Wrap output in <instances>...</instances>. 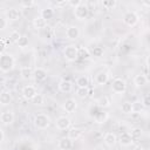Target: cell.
I'll return each mask as SVG.
<instances>
[{
  "label": "cell",
  "mask_w": 150,
  "mask_h": 150,
  "mask_svg": "<svg viewBox=\"0 0 150 150\" xmlns=\"http://www.w3.org/2000/svg\"><path fill=\"white\" fill-rule=\"evenodd\" d=\"M15 67V59L9 53H4L0 55V70L2 73H9Z\"/></svg>",
  "instance_id": "6da1fadb"
},
{
  "label": "cell",
  "mask_w": 150,
  "mask_h": 150,
  "mask_svg": "<svg viewBox=\"0 0 150 150\" xmlns=\"http://www.w3.org/2000/svg\"><path fill=\"white\" fill-rule=\"evenodd\" d=\"M50 117L47 115V114H38L34 116V120H33V123L35 125V128L40 129V130H46L49 125H50Z\"/></svg>",
  "instance_id": "7a4b0ae2"
},
{
  "label": "cell",
  "mask_w": 150,
  "mask_h": 150,
  "mask_svg": "<svg viewBox=\"0 0 150 150\" xmlns=\"http://www.w3.org/2000/svg\"><path fill=\"white\" fill-rule=\"evenodd\" d=\"M63 56L67 61L73 62L76 61L79 59V47H76L75 45H69L64 48L63 50Z\"/></svg>",
  "instance_id": "3957f363"
},
{
  "label": "cell",
  "mask_w": 150,
  "mask_h": 150,
  "mask_svg": "<svg viewBox=\"0 0 150 150\" xmlns=\"http://www.w3.org/2000/svg\"><path fill=\"white\" fill-rule=\"evenodd\" d=\"M139 21V16L135 11H127L123 15V22L128 27H135Z\"/></svg>",
  "instance_id": "277c9868"
},
{
  "label": "cell",
  "mask_w": 150,
  "mask_h": 150,
  "mask_svg": "<svg viewBox=\"0 0 150 150\" xmlns=\"http://www.w3.org/2000/svg\"><path fill=\"white\" fill-rule=\"evenodd\" d=\"M111 90L115 94H120V95L124 94L127 90V82L121 77H116L111 83Z\"/></svg>",
  "instance_id": "5b68a950"
},
{
  "label": "cell",
  "mask_w": 150,
  "mask_h": 150,
  "mask_svg": "<svg viewBox=\"0 0 150 150\" xmlns=\"http://www.w3.org/2000/svg\"><path fill=\"white\" fill-rule=\"evenodd\" d=\"M88 14H89V7H88L86 4H83V2H82V5H80L79 7L74 8V15H75V18H76L79 21H82V20L87 19Z\"/></svg>",
  "instance_id": "8992f818"
},
{
  "label": "cell",
  "mask_w": 150,
  "mask_h": 150,
  "mask_svg": "<svg viewBox=\"0 0 150 150\" xmlns=\"http://www.w3.org/2000/svg\"><path fill=\"white\" fill-rule=\"evenodd\" d=\"M5 15H6L7 21H18L21 18L22 13H21L20 9H18L15 7H11V8L5 11Z\"/></svg>",
  "instance_id": "52a82bcc"
},
{
  "label": "cell",
  "mask_w": 150,
  "mask_h": 150,
  "mask_svg": "<svg viewBox=\"0 0 150 150\" xmlns=\"http://www.w3.org/2000/svg\"><path fill=\"white\" fill-rule=\"evenodd\" d=\"M70 118L69 117H66V116H60L56 118V122H55V125L59 130L63 131V130H68L70 128Z\"/></svg>",
  "instance_id": "ba28073f"
},
{
  "label": "cell",
  "mask_w": 150,
  "mask_h": 150,
  "mask_svg": "<svg viewBox=\"0 0 150 150\" xmlns=\"http://www.w3.org/2000/svg\"><path fill=\"white\" fill-rule=\"evenodd\" d=\"M47 76H48V74H47V70L45 68L38 67L33 70V77L36 82H43L47 79Z\"/></svg>",
  "instance_id": "9c48e42d"
},
{
  "label": "cell",
  "mask_w": 150,
  "mask_h": 150,
  "mask_svg": "<svg viewBox=\"0 0 150 150\" xmlns=\"http://www.w3.org/2000/svg\"><path fill=\"white\" fill-rule=\"evenodd\" d=\"M21 94H22V96H23L26 100L30 101V100L35 96V94H38V91H36V89H35V87H34V86L28 84V86H25V87L22 88Z\"/></svg>",
  "instance_id": "30bf717a"
},
{
  "label": "cell",
  "mask_w": 150,
  "mask_h": 150,
  "mask_svg": "<svg viewBox=\"0 0 150 150\" xmlns=\"http://www.w3.org/2000/svg\"><path fill=\"white\" fill-rule=\"evenodd\" d=\"M66 36L69 40H76V39H79V36H80V28L77 26H74V25L69 26L66 29Z\"/></svg>",
  "instance_id": "8fae6325"
},
{
  "label": "cell",
  "mask_w": 150,
  "mask_h": 150,
  "mask_svg": "<svg viewBox=\"0 0 150 150\" xmlns=\"http://www.w3.org/2000/svg\"><path fill=\"white\" fill-rule=\"evenodd\" d=\"M0 121L4 125H9L14 122V114L11 110H5L0 115Z\"/></svg>",
  "instance_id": "7c38bea8"
},
{
  "label": "cell",
  "mask_w": 150,
  "mask_h": 150,
  "mask_svg": "<svg viewBox=\"0 0 150 150\" xmlns=\"http://www.w3.org/2000/svg\"><path fill=\"white\" fill-rule=\"evenodd\" d=\"M109 81V71L108 70H101L95 76V82L98 86H103Z\"/></svg>",
  "instance_id": "4fadbf2b"
},
{
  "label": "cell",
  "mask_w": 150,
  "mask_h": 150,
  "mask_svg": "<svg viewBox=\"0 0 150 150\" xmlns=\"http://www.w3.org/2000/svg\"><path fill=\"white\" fill-rule=\"evenodd\" d=\"M103 142H104V144L107 145V146H109V148H112V146H115L116 145V143H117V136L114 134V132H107V134H104V136H103Z\"/></svg>",
  "instance_id": "5bb4252c"
},
{
  "label": "cell",
  "mask_w": 150,
  "mask_h": 150,
  "mask_svg": "<svg viewBox=\"0 0 150 150\" xmlns=\"http://www.w3.org/2000/svg\"><path fill=\"white\" fill-rule=\"evenodd\" d=\"M76 108H77V102L75 101V98H67L63 103V109L66 112L71 114L76 110Z\"/></svg>",
  "instance_id": "9a60e30c"
},
{
  "label": "cell",
  "mask_w": 150,
  "mask_h": 150,
  "mask_svg": "<svg viewBox=\"0 0 150 150\" xmlns=\"http://www.w3.org/2000/svg\"><path fill=\"white\" fill-rule=\"evenodd\" d=\"M117 142H120V144L122 146H129V145H131L134 143V141H132L131 136L129 135V132H122L120 135V137L117 138Z\"/></svg>",
  "instance_id": "2e32d148"
},
{
  "label": "cell",
  "mask_w": 150,
  "mask_h": 150,
  "mask_svg": "<svg viewBox=\"0 0 150 150\" xmlns=\"http://www.w3.org/2000/svg\"><path fill=\"white\" fill-rule=\"evenodd\" d=\"M57 87H59V90H60L61 93L67 94V93H70V91H71V89H73V83H71L69 80H61V81L59 82Z\"/></svg>",
  "instance_id": "e0dca14e"
},
{
  "label": "cell",
  "mask_w": 150,
  "mask_h": 150,
  "mask_svg": "<svg viewBox=\"0 0 150 150\" xmlns=\"http://www.w3.org/2000/svg\"><path fill=\"white\" fill-rule=\"evenodd\" d=\"M57 146L60 150H70L73 148V141L68 137H62L59 139Z\"/></svg>",
  "instance_id": "ac0fdd59"
},
{
  "label": "cell",
  "mask_w": 150,
  "mask_h": 150,
  "mask_svg": "<svg viewBox=\"0 0 150 150\" xmlns=\"http://www.w3.org/2000/svg\"><path fill=\"white\" fill-rule=\"evenodd\" d=\"M93 117H94V121H95L97 124H103V123H105V122L108 121L109 115H108V112H105V111L98 110Z\"/></svg>",
  "instance_id": "d6986e66"
},
{
  "label": "cell",
  "mask_w": 150,
  "mask_h": 150,
  "mask_svg": "<svg viewBox=\"0 0 150 150\" xmlns=\"http://www.w3.org/2000/svg\"><path fill=\"white\" fill-rule=\"evenodd\" d=\"M82 134H83V131L80 128H69L67 137L70 138L71 141H76V139H79L82 136Z\"/></svg>",
  "instance_id": "ffe728a7"
},
{
  "label": "cell",
  "mask_w": 150,
  "mask_h": 150,
  "mask_svg": "<svg viewBox=\"0 0 150 150\" xmlns=\"http://www.w3.org/2000/svg\"><path fill=\"white\" fill-rule=\"evenodd\" d=\"M33 68L29 67V66H25V67H21L20 69V75H21V79L22 80H30L33 77Z\"/></svg>",
  "instance_id": "44dd1931"
},
{
  "label": "cell",
  "mask_w": 150,
  "mask_h": 150,
  "mask_svg": "<svg viewBox=\"0 0 150 150\" xmlns=\"http://www.w3.org/2000/svg\"><path fill=\"white\" fill-rule=\"evenodd\" d=\"M12 102V95L9 91L4 90L0 93V105H8Z\"/></svg>",
  "instance_id": "7402d4cb"
},
{
  "label": "cell",
  "mask_w": 150,
  "mask_h": 150,
  "mask_svg": "<svg viewBox=\"0 0 150 150\" xmlns=\"http://www.w3.org/2000/svg\"><path fill=\"white\" fill-rule=\"evenodd\" d=\"M33 26L35 29H43L47 26V21L43 18H41L40 15H38L33 19Z\"/></svg>",
  "instance_id": "603a6c76"
},
{
  "label": "cell",
  "mask_w": 150,
  "mask_h": 150,
  "mask_svg": "<svg viewBox=\"0 0 150 150\" xmlns=\"http://www.w3.org/2000/svg\"><path fill=\"white\" fill-rule=\"evenodd\" d=\"M148 83V77L145 74H138L134 77V84L136 87H143Z\"/></svg>",
  "instance_id": "cb8c5ba5"
},
{
  "label": "cell",
  "mask_w": 150,
  "mask_h": 150,
  "mask_svg": "<svg viewBox=\"0 0 150 150\" xmlns=\"http://www.w3.org/2000/svg\"><path fill=\"white\" fill-rule=\"evenodd\" d=\"M40 16L43 18L46 21L49 20V19H52V18L54 16V8H52V7H46V8L41 9Z\"/></svg>",
  "instance_id": "d4e9b609"
},
{
  "label": "cell",
  "mask_w": 150,
  "mask_h": 150,
  "mask_svg": "<svg viewBox=\"0 0 150 150\" xmlns=\"http://www.w3.org/2000/svg\"><path fill=\"white\" fill-rule=\"evenodd\" d=\"M88 84H89V77L88 76L82 75V76H79L76 79V86H77V88H88Z\"/></svg>",
  "instance_id": "484cf974"
},
{
  "label": "cell",
  "mask_w": 150,
  "mask_h": 150,
  "mask_svg": "<svg viewBox=\"0 0 150 150\" xmlns=\"http://www.w3.org/2000/svg\"><path fill=\"white\" fill-rule=\"evenodd\" d=\"M129 135L131 136L132 141L135 142V141H138V139L143 136V130H142V128H132V129L130 130Z\"/></svg>",
  "instance_id": "4316f807"
},
{
  "label": "cell",
  "mask_w": 150,
  "mask_h": 150,
  "mask_svg": "<svg viewBox=\"0 0 150 150\" xmlns=\"http://www.w3.org/2000/svg\"><path fill=\"white\" fill-rule=\"evenodd\" d=\"M96 103H97V107H100V108H109L110 107V100L108 96H101L96 101Z\"/></svg>",
  "instance_id": "83f0119b"
},
{
  "label": "cell",
  "mask_w": 150,
  "mask_h": 150,
  "mask_svg": "<svg viewBox=\"0 0 150 150\" xmlns=\"http://www.w3.org/2000/svg\"><path fill=\"white\" fill-rule=\"evenodd\" d=\"M121 111H122L123 114H125V115L132 114V112H134V111H132V103H131V102H128V101L123 102V103L121 104Z\"/></svg>",
  "instance_id": "f1b7e54d"
},
{
  "label": "cell",
  "mask_w": 150,
  "mask_h": 150,
  "mask_svg": "<svg viewBox=\"0 0 150 150\" xmlns=\"http://www.w3.org/2000/svg\"><path fill=\"white\" fill-rule=\"evenodd\" d=\"M90 50L86 47H80L79 48V57L82 60H89L90 59Z\"/></svg>",
  "instance_id": "f546056e"
},
{
  "label": "cell",
  "mask_w": 150,
  "mask_h": 150,
  "mask_svg": "<svg viewBox=\"0 0 150 150\" xmlns=\"http://www.w3.org/2000/svg\"><path fill=\"white\" fill-rule=\"evenodd\" d=\"M101 5L105 9H112L117 6V1L116 0H103V1H101Z\"/></svg>",
  "instance_id": "4dcf8cb0"
},
{
  "label": "cell",
  "mask_w": 150,
  "mask_h": 150,
  "mask_svg": "<svg viewBox=\"0 0 150 150\" xmlns=\"http://www.w3.org/2000/svg\"><path fill=\"white\" fill-rule=\"evenodd\" d=\"M28 43H29V40H28L27 35H21V36H20V39H19V40H18V42H16V45H18L21 49L26 48V47L28 46Z\"/></svg>",
  "instance_id": "1f68e13d"
},
{
  "label": "cell",
  "mask_w": 150,
  "mask_h": 150,
  "mask_svg": "<svg viewBox=\"0 0 150 150\" xmlns=\"http://www.w3.org/2000/svg\"><path fill=\"white\" fill-rule=\"evenodd\" d=\"M30 101H32V103H33L34 105H42L43 102H45V97H43V95H41V94H35V96H34Z\"/></svg>",
  "instance_id": "d6a6232c"
},
{
  "label": "cell",
  "mask_w": 150,
  "mask_h": 150,
  "mask_svg": "<svg viewBox=\"0 0 150 150\" xmlns=\"http://www.w3.org/2000/svg\"><path fill=\"white\" fill-rule=\"evenodd\" d=\"M76 95L80 98H87L89 96V89L88 88H77Z\"/></svg>",
  "instance_id": "836d02e7"
},
{
  "label": "cell",
  "mask_w": 150,
  "mask_h": 150,
  "mask_svg": "<svg viewBox=\"0 0 150 150\" xmlns=\"http://www.w3.org/2000/svg\"><path fill=\"white\" fill-rule=\"evenodd\" d=\"M90 55H94V56H96V57L102 56V55H103V48L100 47V46L93 47V49H91V52H90Z\"/></svg>",
  "instance_id": "e575fe53"
},
{
  "label": "cell",
  "mask_w": 150,
  "mask_h": 150,
  "mask_svg": "<svg viewBox=\"0 0 150 150\" xmlns=\"http://www.w3.org/2000/svg\"><path fill=\"white\" fill-rule=\"evenodd\" d=\"M20 36H21V34L18 32V30H13L11 34H9V41L11 42H18V40L20 39Z\"/></svg>",
  "instance_id": "d590c367"
},
{
  "label": "cell",
  "mask_w": 150,
  "mask_h": 150,
  "mask_svg": "<svg viewBox=\"0 0 150 150\" xmlns=\"http://www.w3.org/2000/svg\"><path fill=\"white\" fill-rule=\"evenodd\" d=\"M20 5H21L22 7H25V8H30V7L35 6V5H36V2H35V1H33V0H23V1H21V2H20Z\"/></svg>",
  "instance_id": "8d00e7d4"
},
{
  "label": "cell",
  "mask_w": 150,
  "mask_h": 150,
  "mask_svg": "<svg viewBox=\"0 0 150 150\" xmlns=\"http://www.w3.org/2000/svg\"><path fill=\"white\" fill-rule=\"evenodd\" d=\"M141 104L143 105V108H148V107L150 105V95H149V94H145V95L142 97Z\"/></svg>",
  "instance_id": "74e56055"
},
{
  "label": "cell",
  "mask_w": 150,
  "mask_h": 150,
  "mask_svg": "<svg viewBox=\"0 0 150 150\" xmlns=\"http://www.w3.org/2000/svg\"><path fill=\"white\" fill-rule=\"evenodd\" d=\"M67 5L71 6L73 8H76V7H79L80 5H82V1H81V0H68V1H67Z\"/></svg>",
  "instance_id": "f35d334b"
},
{
  "label": "cell",
  "mask_w": 150,
  "mask_h": 150,
  "mask_svg": "<svg viewBox=\"0 0 150 150\" xmlns=\"http://www.w3.org/2000/svg\"><path fill=\"white\" fill-rule=\"evenodd\" d=\"M8 25V21L6 20V18L0 16V30H4Z\"/></svg>",
  "instance_id": "ab89813d"
},
{
  "label": "cell",
  "mask_w": 150,
  "mask_h": 150,
  "mask_svg": "<svg viewBox=\"0 0 150 150\" xmlns=\"http://www.w3.org/2000/svg\"><path fill=\"white\" fill-rule=\"evenodd\" d=\"M6 48H7V46H6V43H5V39L0 38V55L5 53Z\"/></svg>",
  "instance_id": "60d3db41"
},
{
  "label": "cell",
  "mask_w": 150,
  "mask_h": 150,
  "mask_svg": "<svg viewBox=\"0 0 150 150\" xmlns=\"http://www.w3.org/2000/svg\"><path fill=\"white\" fill-rule=\"evenodd\" d=\"M52 4H53L54 6H56V7H61V6L67 5V1H66V0H62V1H53Z\"/></svg>",
  "instance_id": "b9f144b4"
},
{
  "label": "cell",
  "mask_w": 150,
  "mask_h": 150,
  "mask_svg": "<svg viewBox=\"0 0 150 150\" xmlns=\"http://www.w3.org/2000/svg\"><path fill=\"white\" fill-rule=\"evenodd\" d=\"M4 138H5V134H4L2 129H0V143L4 142Z\"/></svg>",
  "instance_id": "7bdbcfd3"
},
{
  "label": "cell",
  "mask_w": 150,
  "mask_h": 150,
  "mask_svg": "<svg viewBox=\"0 0 150 150\" xmlns=\"http://www.w3.org/2000/svg\"><path fill=\"white\" fill-rule=\"evenodd\" d=\"M132 150H144V148L143 146H141V145H136V146H134V149Z\"/></svg>",
  "instance_id": "ee69618b"
}]
</instances>
